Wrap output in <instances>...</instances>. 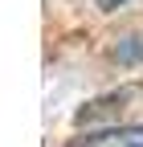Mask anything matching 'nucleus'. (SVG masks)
I'll list each match as a JSON object with an SVG mask.
<instances>
[{
	"instance_id": "1",
	"label": "nucleus",
	"mask_w": 143,
	"mask_h": 147,
	"mask_svg": "<svg viewBox=\"0 0 143 147\" xmlns=\"http://www.w3.org/2000/svg\"><path fill=\"white\" fill-rule=\"evenodd\" d=\"M74 147H143V123L135 127H115V131H102V135H90Z\"/></svg>"
},
{
	"instance_id": "2",
	"label": "nucleus",
	"mask_w": 143,
	"mask_h": 147,
	"mask_svg": "<svg viewBox=\"0 0 143 147\" xmlns=\"http://www.w3.org/2000/svg\"><path fill=\"white\" fill-rule=\"evenodd\" d=\"M98 4H102V8H119L123 0H98Z\"/></svg>"
}]
</instances>
